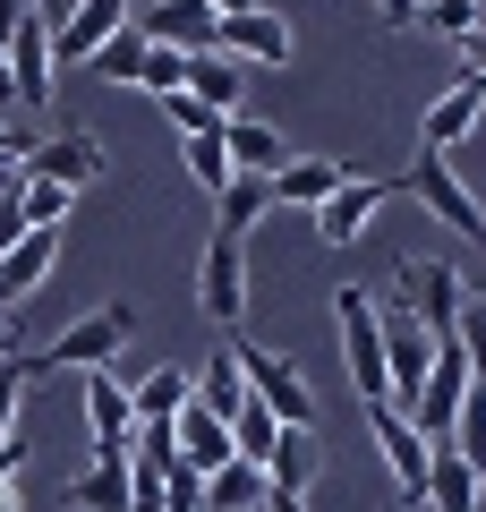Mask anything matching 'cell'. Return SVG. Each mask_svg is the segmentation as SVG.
I'll list each match as a JSON object with an SVG mask.
<instances>
[{"instance_id": "d590c367", "label": "cell", "mask_w": 486, "mask_h": 512, "mask_svg": "<svg viewBox=\"0 0 486 512\" xmlns=\"http://www.w3.org/2000/svg\"><path fill=\"white\" fill-rule=\"evenodd\" d=\"M461 77H478V86H486V26H478V35H461Z\"/></svg>"}, {"instance_id": "4fadbf2b", "label": "cell", "mask_w": 486, "mask_h": 512, "mask_svg": "<svg viewBox=\"0 0 486 512\" xmlns=\"http://www.w3.org/2000/svg\"><path fill=\"white\" fill-rule=\"evenodd\" d=\"M376 205H393V180H359V171H350V180L316 205V239L324 248H350V239L376 222Z\"/></svg>"}, {"instance_id": "7a4b0ae2", "label": "cell", "mask_w": 486, "mask_h": 512, "mask_svg": "<svg viewBox=\"0 0 486 512\" xmlns=\"http://www.w3.org/2000/svg\"><path fill=\"white\" fill-rule=\"evenodd\" d=\"M231 359H239V384H248V402L265 410V419H282V427H299V436H316V384H307L282 350L231 342Z\"/></svg>"}, {"instance_id": "484cf974", "label": "cell", "mask_w": 486, "mask_h": 512, "mask_svg": "<svg viewBox=\"0 0 486 512\" xmlns=\"http://www.w3.org/2000/svg\"><path fill=\"white\" fill-rule=\"evenodd\" d=\"M69 512H128V470L120 461H86L69 478Z\"/></svg>"}, {"instance_id": "5b68a950", "label": "cell", "mask_w": 486, "mask_h": 512, "mask_svg": "<svg viewBox=\"0 0 486 512\" xmlns=\"http://www.w3.org/2000/svg\"><path fill=\"white\" fill-rule=\"evenodd\" d=\"M393 197H418V205H427L435 222H444V231H461L469 248H486V205H478V197L461 188V171H452L444 154H418V163H410V171L393 180Z\"/></svg>"}, {"instance_id": "2e32d148", "label": "cell", "mask_w": 486, "mask_h": 512, "mask_svg": "<svg viewBox=\"0 0 486 512\" xmlns=\"http://www.w3.org/2000/svg\"><path fill=\"white\" fill-rule=\"evenodd\" d=\"M60 265V231H26L18 248L0 256V316H18V299H35Z\"/></svg>"}, {"instance_id": "ab89813d", "label": "cell", "mask_w": 486, "mask_h": 512, "mask_svg": "<svg viewBox=\"0 0 486 512\" xmlns=\"http://www.w3.org/2000/svg\"><path fill=\"white\" fill-rule=\"evenodd\" d=\"M0 512H26V495H18V487H0Z\"/></svg>"}, {"instance_id": "cb8c5ba5", "label": "cell", "mask_w": 486, "mask_h": 512, "mask_svg": "<svg viewBox=\"0 0 486 512\" xmlns=\"http://www.w3.org/2000/svg\"><path fill=\"white\" fill-rule=\"evenodd\" d=\"M197 410H214L222 427H231L239 410H248V384H239V359H231V342H222L214 359H205V376H197Z\"/></svg>"}, {"instance_id": "8992f818", "label": "cell", "mask_w": 486, "mask_h": 512, "mask_svg": "<svg viewBox=\"0 0 486 512\" xmlns=\"http://www.w3.org/2000/svg\"><path fill=\"white\" fill-rule=\"evenodd\" d=\"M401 308L418 316V325H427V342H452V325H461V265H452V256H410V265H401Z\"/></svg>"}, {"instance_id": "b9f144b4", "label": "cell", "mask_w": 486, "mask_h": 512, "mask_svg": "<svg viewBox=\"0 0 486 512\" xmlns=\"http://www.w3.org/2000/svg\"><path fill=\"white\" fill-rule=\"evenodd\" d=\"M469 512H486V470H478V504H469Z\"/></svg>"}, {"instance_id": "d6986e66", "label": "cell", "mask_w": 486, "mask_h": 512, "mask_svg": "<svg viewBox=\"0 0 486 512\" xmlns=\"http://www.w3.org/2000/svg\"><path fill=\"white\" fill-rule=\"evenodd\" d=\"M171 444H180V470H197V478H214L222 461H231V427H222L214 410H197V402L171 419Z\"/></svg>"}, {"instance_id": "ffe728a7", "label": "cell", "mask_w": 486, "mask_h": 512, "mask_svg": "<svg viewBox=\"0 0 486 512\" xmlns=\"http://www.w3.org/2000/svg\"><path fill=\"white\" fill-rule=\"evenodd\" d=\"M188 402H197V376H188V367H154V376L128 384V410H137V427H171Z\"/></svg>"}, {"instance_id": "4316f807", "label": "cell", "mask_w": 486, "mask_h": 512, "mask_svg": "<svg viewBox=\"0 0 486 512\" xmlns=\"http://www.w3.org/2000/svg\"><path fill=\"white\" fill-rule=\"evenodd\" d=\"M205 512H265V470H248V461H222V470L205 478Z\"/></svg>"}, {"instance_id": "9a60e30c", "label": "cell", "mask_w": 486, "mask_h": 512, "mask_svg": "<svg viewBox=\"0 0 486 512\" xmlns=\"http://www.w3.org/2000/svg\"><path fill=\"white\" fill-rule=\"evenodd\" d=\"M154 52H214V0H171V9H145V18H128Z\"/></svg>"}, {"instance_id": "f546056e", "label": "cell", "mask_w": 486, "mask_h": 512, "mask_svg": "<svg viewBox=\"0 0 486 512\" xmlns=\"http://www.w3.org/2000/svg\"><path fill=\"white\" fill-rule=\"evenodd\" d=\"M69 188H52V180H26L18 171V214H26V231H60V222H69Z\"/></svg>"}, {"instance_id": "ba28073f", "label": "cell", "mask_w": 486, "mask_h": 512, "mask_svg": "<svg viewBox=\"0 0 486 512\" xmlns=\"http://www.w3.org/2000/svg\"><path fill=\"white\" fill-rule=\"evenodd\" d=\"M478 120H486V86L478 77H452V86L427 94V111H418V154H444L452 163V146L478 137Z\"/></svg>"}, {"instance_id": "1f68e13d", "label": "cell", "mask_w": 486, "mask_h": 512, "mask_svg": "<svg viewBox=\"0 0 486 512\" xmlns=\"http://www.w3.org/2000/svg\"><path fill=\"white\" fill-rule=\"evenodd\" d=\"M137 86L154 94V103H162V94H180L188 86V52H154V43H145V77H137Z\"/></svg>"}, {"instance_id": "30bf717a", "label": "cell", "mask_w": 486, "mask_h": 512, "mask_svg": "<svg viewBox=\"0 0 486 512\" xmlns=\"http://www.w3.org/2000/svg\"><path fill=\"white\" fill-rule=\"evenodd\" d=\"M0 60H9V86H18V103H26V111H43V103H52V26H43V9H35V0H26L18 35L0 43Z\"/></svg>"}, {"instance_id": "277c9868", "label": "cell", "mask_w": 486, "mask_h": 512, "mask_svg": "<svg viewBox=\"0 0 486 512\" xmlns=\"http://www.w3.org/2000/svg\"><path fill=\"white\" fill-rule=\"evenodd\" d=\"M333 325H342V359H350V384H359V402H393V376H384V325H376V299L359 282L333 291Z\"/></svg>"}, {"instance_id": "e575fe53", "label": "cell", "mask_w": 486, "mask_h": 512, "mask_svg": "<svg viewBox=\"0 0 486 512\" xmlns=\"http://www.w3.org/2000/svg\"><path fill=\"white\" fill-rule=\"evenodd\" d=\"M162 111H171V128H180V137H214V128H222L197 94H162Z\"/></svg>"}, {"instance_id": "60d3db41", "label": "cell", "mask_w": 486, "mask_h": 512, "mask_svg": "<svg viewBox=\"0 0 486 512\" xmlns=\"http://www.w3.org/2000/svg\"><path fill=\"white\" fill-rule=\"evenodd\" d=\"M0 103H18V86H9V60H0Z\"/></svg>"}, {"instance_id": "d4e9b609", "label": "cell", "mask_w": 486, "mask_h": 512, "mask_svg": "<svg viewBox=\"0 0 486 512\" xmlns=\"http://www.w3.org/2000/svg\"><path fill=\"white\" fill-rule=\"evenodd\" d=\"M265 214H273V188H265V180H231V188L214 197V231H222V239H248Z\"/></svg>"}, {"instance_id": "3957f363", "label": "cell", "mask_w": 486, "mask_h": 512, "mask_svg": "<svg viewBox=\"0 0 486 512\" xmlns=\"http://www.w3.org/2000/svg\"><path fill=\"white\" fill-rule=\"evenodd\" d=\"M214 52L239 60V69H290V18L256 9V0H214Z\"/></svg>"}, {"instance_id": "5bb4252c", "label": "cell", "mask_w": 486, "mask_h": 512, "mask_svg": "<svg viewBox=\"0 0 486 512\" xmlns=\"http://www.w3.org/2000/svg\"><path fill=\"white\" fill-rule=\"evenodd\" d=\"M43 26H52V18H43ZM120 26H128L120 0H86V9H69V18L52 26V69H77V60H94L111 35H120Z\"/></svg>"}, {"instance_id": "52a82bcc", "label": "cell", "mask_w": 486, "mask_h": 512, "mask_svg": "<svg viewBox=\"0 0 486 512\" xmlns=\"http://www.w3.org/2000/svg\"><path fill=\"white\" fill-rule=\"evenodd\" d=\"M197 308L214 316V325H239L248 316V239H205L197 256Z\"/></svg>"}, {"instance_id": "ac0fdd59", "label": "cell", "mask_w": 486, "mask_h": 512, "mask_svg": "<svg viewBox=\"0 0 486 512\" xmlns=\"http://www.w3.org/2000/svg\"><path fill=\"white\" fill-rule=\"evenodd\" d=\"M316 470H324V444L299 436V427H282V436H273V453H265V495H299V504H307Z\"/></svg>"}, {"instance_id": "836d02e7", "label": "cell", "mask_w": 486, "mask_h": 512, "mask_svg": "<svg viewBox=\"0 0 486 512\" xmlns=\"http://www.w3.org/2000/svg\"><path fill=\"white\" fill-rule=\"evenodd\" d=\"M162 512H205V478L171 461V470H162Z\"/></svg>"}, {"instance_id": "9c48e42d", "label": "cell", "mask_w": 486, "mask_h": 512, "mask_svg": "<svg viewBox=\"0 0 486 512\" xmlns=\"http://www.w3.org/2000/svg\"><path fill=\"white\" fill-rule=\"evenodd\" d=\"M26 180H52V188H69V197H86L94 180H103V146H94V128H52L35 154H26Z\"/></svg>"}, {"instance_id": "4dcf8cb0", "label": "cell", "mask_w": 486, "mask_h": 512, "mask_svg": "<svg viewBox=\"0 0 486 512\" xmlns=\"http://www.w3.org/2000/svg\"><path fill=\"white\" fill-rule=\"evenodd\" d=\"M180 154H188V180H197L205 197H222V188H231V154H222V128H214V137H180Z\"/></svg>"}, {"instance_id": "7c38bea8", "label": "cell", "mask_w": 486, "mask_h": 512, "mask_svg": "<svg viewBox=\"0 0 486 512\" xmlns=\"http://www.w3.org/2000/svg\"><path fill=\"white\" fill-rule=\"evenodd\" d=\"M128 427H137V410H128V384L111 376H86V461H120L128 453Z\"/></svg>"}, {"instance_id": "603a6c76", "label": "cell", "mask_w": 486, "mask_h": 512, "mask_svg": "<svg viewBox=\"0 0 486 512\" xmlns=\"http://www.w3.org/2000/svg\"><path fill=\"white\" fill-rule=\"evenodd\" d=\"M478 504V470L452 444H427V512H469Z\"/></svg>"}, {"instance_id": "8d00e7d4", "label": "cell", "mask_w": 486, "mask_h": 512, "mask_svg": "<svg viewBox=\"0 0 486 512\" xmlns=\"http://www.w3.org/2000/svg\"><path fill=\"white\" fill-rule=\"evenodd\" d=\"M18 470H26V436H9L0 444V487H18Z\"/></svg>"}, {"instance_id": "83f0119b", "label": "cell", "mask_w": 486, "mask_h": 512, "mask_svg": "<svg viewBox=\"0 0 486 512\" xmlns=\"http://www.w3.org/2000/svg\"><path fill=\"white\" fill-rule=\"evenodd\" d=\"M444 444L469 461V470H486V393H478V384L461 393V410H452V436H444Z\"/></svg>"}, {"instance_id": "6da1fadb", "label": "cell", "mask_w": 486, "mask_h": 512, "mask_svg": "<svg viewBox=\"0 0 486 512\" xmlns=\"http://www.w3.org/2000/svg\"><path fill=\"white\" fill-rule=\"evenodd\" d=\"M137 333V308L128 299H111V308H94V316H77L60 342H43V350H26V384H43V376H69V367H86V376H103L111 359H120V342Z\"/></svg>"}, {"instance_id": "f1b7e54d", "label": "cell", "mask_w": 486, "mask_h": 512, "mask_svg": "<svg viewBox=\"0 0 486 512\" xmlns=\"http://www.w3.org/2000/svg\"><path fill=\"white\" fill-rule=\"evenodd\" d=\"M86 69H94V77H111V86H137V77H145V35H137V26H120V35H111L103 52L86 60Z\"/></svg>"}, {"instance_id": "f35d334b", "label": "cell", "mask_w": 486, "mask_h": 512, "mask_svg": "<svg viewBox=\"0 0 486 512\" xmlns=\"http://www.w3.org/2000/svg\"><path fill=\"white\" fill-rule=\"evenodd\" d=\"M265 512H307V504H299V495H265Z\"/></svg>"}, {"instance_id": "8fae6325", "label": "cell", "mask_w": 486, "mask_h": 512, "mask_svg": "<svg viewBox=\"0 0 486 512\" xmlns=\"http://www.w3.org/2000/svg\"><path fill=\"white\" fill-rule=\"evenodd\" d=\"M367 436H376V453H384V470H393V487H401V504H427V444H418V427L401 419V410H367Z\"/></svg>"}, {"instance_id": "74e56055", "label": "cell", "mask_w": 486, "mask_h": 512, "mask_svg": "<svg viewBox=\"0 0 486 512\" xmlns=\"http://www.w3.org/2000/svg\"><path fill=\"white\" fill-rule=\"evenodd\" d=\"M18 342H26V333H18V316H0V359H18Z\"/></svg>"}, {"instance_id": "d6a6232c", "label": "cell", "mask_w": 486, "mask_h": 512, "mask_svg": "<svg viewBox=\"0 0 486 512\" xmlns=\"http://www.w3.org/2000/svg\"><path fill=\"white\" fill-rule=\"evenodd\" d=\"M418 26H427V35H452V43H461V35H478V26H486V9H469V0H435Z\"/></svg>"}, {"instance_id": "44dd1931", "label": "cell", "mask_w": 486, "mask_h": 512, "mask_svg": "<svg viewBox=\"0 0 486 512\" xmlns=\"http://www.w3.org/2000/svg\"><path fill=\"white\" fill-rule=\"evenodd\" d=\"M180 94H197V103L214 111V120H239L248 69H239V60H222V52H197V60H188V86H180Z\"/></svg>"}, {"instance_id": "7402d4cb", "label": "cell", "mask_w": 486, "mask_h": 512, "mask_svg": "<svg viewBox=\"0 0 486 512\" xmlns=\"http://www.w3.org/2000/svg\"><path fill=\"white\" fill-rule=\"evenodd\" d=\"M342 180H350L342 163H324V154H290V163L273 171L265 188H273V205H324V197H333Z\"/></svg>"}, {"instance_id": "e0dca14e", "label": "cell", "mask_w": 486, "mask_h": 512, "mask_svg": "<svg viewBox=\"0 0 486 512\" xmlns=\"http://www.w3.org/2000/svg\"><path fill=\"white\" fill-rule=\"evenodd\" d=\"M222 154H231V180H273L290 163L282 128L273 120H222Z\"/></svg>"}]
</instances>
